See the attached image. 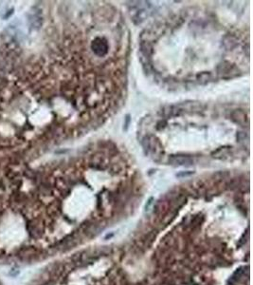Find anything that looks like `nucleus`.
<instances>
[{
    "mask_svg": "<svg viewBox=\"0 0 253 285\" xmlns=\"http://www.w3.org/2000/svg\"><path fill=\"white\" fill-rule=\"evenodd\" d=\"M173 161L172 163L174 164H179V165H185V164H193V161L188 158V157H182V156H179V157H173Z\"/></svg>",
    "mask_w": 253,
    "mask_h": 285,
    "instance_id": "obj_2",
    "label": "nucleus"
},
{
    "mask_svg": "<svg viewBox=\"0 0 253 285\" xmlns=\"http://www.w3.org/2000/svg\"><path fill=\"white\" fill-rule=\"evenodd\" d=\"M92 49L97 55L103 56L107 52L108 47H107L106 40H104L102 38H96L92 43Z\"/></svg>",
    "mask_w": 253,
    "mask_h": 285,
    "instance_id": "obj_1",
    "label": "nucleus"
}]
</instances>
